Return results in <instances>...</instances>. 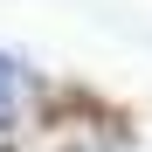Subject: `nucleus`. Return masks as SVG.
<instances>
[{"instance_id": "f257e3e1", "label": "nucleus", "mask_w": 152, "mask_h": 152, "mask_svg": "<svg viewBox=\"0 0 152 152\" xmlns=\"http://www.w3.org/2000/svg\"><path fill=\"white\" fill-rule=\"evenodd\" d=\"M14 111H21V76L14 62H0V124H14Z\"/></svg>"}]
</instances>
